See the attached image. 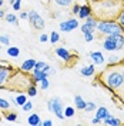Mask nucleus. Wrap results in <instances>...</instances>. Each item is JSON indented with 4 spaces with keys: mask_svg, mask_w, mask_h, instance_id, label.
Masks as SVG:
<instances>
[{
    "mask_svg": "<svg viewBox=\"0 0 124 126\" xmlns=\"http://www.w3.org/2000/svg\"><path fill=\"white\" fill-rule=\"evenodd\" d=\"M123 6L124 0H93L91 10L100 20H116Z\"/></svg>",
    "mask_w": 124,
    "mask_h": 126,
    "instance_id": "1",
    "label": "nucleus"
},
{
    "mask_svg": "<svg viewBox=\"0 0 124 126\" xmlns=\"http://www.w3.org/2000/svg\"><path fill=\"white\" fill-rule=\"evenodd\" d=\"M100 80L111 92H117L120 89V86L123 85V75H121V70L118 67V63L113 64V67H107L100 75Z\"/></svg>",
    "mask_w": 124,
    "mask_h": 126,
    "instance_id": "2",
    "label": "nucleus"
},
{
    "mask_svg": "<svg viewBox=\"0 0 124 126\" xmlns=\"http://www.w3.org/2000/svg\"><path fill=\"white\" fill-rule=\"evenodd\" d=\"M26 73L27 72L20 70V72H17V73H14V75H12L7 82V85L4 87L12 89V90H24V89H29L31 85H34V82H33L34 79H33V76L29 78Z\"/></svg>",
    "mask_w": 124,
    "mask_h": 126,
    "instance_id": "3",
    "label": "nucleus"
},
{
    "mask_svg": "<svg viewBox=\"0 0 124 126\" xmlns=\"http://www.w3.org/2000/svg\"><path fill=\"white\" fill-rule=\"evenodd\" d=\"M97 30L103 34H111V33H124L121 26L116 20H100L97 23Z\"/></svg>",
    "mask_w": 124,
    "mask_h": 126,
    "instance_id": "4",
    "label": "nucleus"
},
{
    "mask_svg": "<svg viewBox=\"0 0 124 126\" xmlns=\"http://www.w3.org/2000/svg\"><path fill=\"white\" fill-rule=\"evenodd\" d=\"M47 108H49V110L51 112V113H54L56 116L59 119H66V116H64V105H63V100L60 99V97H51L49 102H47Z\"/></svg>",
    "mask_w": 124,
    "mask_h": 126,
    "instance_id": "5",
    "label": "nucleus"
},
{
    "mask_svg": "<svg viewBox=\"0 0 124 126\" xmlns=\"http://www.w3.org/2000/svg\"><path fill=\"white\" fill-rule=\"evenodd\" d=\"M29 22H30V24L34 27V29H37V30L44 29V26H46L44 19H43L36 10H30V12H29Z\"/></svg>",
    "mask_w": 124,
    "mask_h": 126,
    "instance_id": "6",
    "label": "nucleus"
},
{
    "mask_svg": "<svg viewBox=\"0 0 124 126\" xmlns=\"http://www.w3.org/2000/svg\"><path fill=\"white\" fill-rule=\"evenodd\" d=\"M97 17L94 15L88 16L87 19H86V23L81 24V27H80V30L83 32V33H93L96 29H97Z\"/></svg>",
    "mask_w": 124,
    "mask_h": 126,
    "instance_id": "7",
    "label": "nucleus"
},
{
    "mask_svg": "<svg viewBox=\"0 0 124 126\" xmlns=\"http://www.w3.org/2000/svg\"><path fill=\"white\" fill-rule=\"evenodd\" d=\"M12 75H13V67L12 66H0V87H4L7 85Z\"/></svg>",
    "mask_w": 124,
    "mask_h": 126,
    "instance_id": "8",
    "label": "nucleus"
},
{
    "mask_svg": "<svg viewBox=\"0 0 124 126\" xmlns=\"http://www.w3.org/2000/svg\"><path fill=\"white\" fill-rule=\"evenodd\" d=\"M59 27H60L62 32L69 33V32L74 30V29L78 27V20L77 19H67V20H64V22H62V23L59 24Z\"/></svg>",
    "mask_w": 124,
    "mask_h": 126,
    "instance_id": "9",
    "label": "nucleus"
},
{
    "mask_svg": "<svg viewBox=\"0 0 124 126\" xmlns=\"http://www.w3.org/2000/svg\"><path fill=\"white\" fill-rule=\"evenodd\" d=\"M106 37H109L114 43L116 50H120L124 47V33H111V34H107Z\"/></svg>",
    "mask_w": 124,
    "mask_h": 126,
    "instance_id": "10",
    "label": "nucleus"
},
{
    "mask_svg": "<svg viewBox=\"0 0 124 126\" xmlns=\"http://www.w3.org/2000/svg\"><path fill=\"white\" fill-rule=\"evenodd\" d=\"M56 55L59 56L63 62H69L70 59H71V53H70L66 47H57L56 49Z\"/></svg>",
    "mask_w": 124,
    "mask_h": 126,
    "instance_id": "11",
    "label": "nucleus"
},
{
    "mask_svg": "<svg viewBox=\"0 0 124 126\" xmlns=\"http://www.w3.org/2000/svg\"><path fill=\"white\" fill-rule=\"evenodd\" d=\"M49 72H44V70H40V69H33V79H34V83L36 82H41L43 79H47L49 78Z\"/></svg>",
    "mask_w": 124,
    "mask_h": 126,
    "instance_id": "12",
    "label": "nucleus"
},
{
    "mask_svg": "<svg viewBox=\"0 0 124 126\" xmlns=\"http://www.w3.org/2000/svg\"><path fill=\"white\" fill-rule=\"evenodd\" d=\"M36 63H37L36 59H26V60L22 63V66H20V70H23V72L33 70V69H34V66H36Z\"/></svg>",
    "mask_w": 124,
    "mask_h": 126,
    "instance_id": "13",
    "label": "nucleus"
},
{
    "mask_svg": "<svg viewBox=\"0 0 124 126\" xmlns=\"http://www.w3.org/2000/svg\"><path fill=\"white\" fill-rule=\"evenodd\" d=\"M93 15V10H91V6L90 4H83L80 6V12H78V17L80 19H87L88 16Z\"/></svg>",
    "mask_w": 124,
    "mask_h": 126,
    "instance_id": "14",
    "label": "nucleus"
},
{
    "mask_svg": "<svg viewBox=\"0 0 124 126\" xmlns=\"http://www.w3.org/2000/svg\"><path fill=\"white\" fill-rule=\"evenodd\" d=\"M90 59H93L94 64H104L106 63V57L101 52H91L90 53Z\"/></svg>",
    "mask_w": 124,
    "mask_h": 126,
    "instance_id": "15",
    "label": "nucleus"
},
{
    "mask_svg": "<svg viewBox=\"0 0 124 126\" xmlns=\"http://www.w3.org/2000/svg\"><path fill=\"white\" fill-rule=\"evenodd\" d=\"M81 76H84V78H90V76H94V73H96V69H94V64H88V66H84V67H81Z\"/></svg>",
    "mask_w": 124,
    "mask_h": 126,
    "instance_id": "16",
    "label": "nucleus"
},
{
    "mask_svg": "<svg viewBox=\"0 0 124 126\" xmlns=\"http://www.w3.org/2000/svg\"><path fill=\"white\" fill-rule=\"evenodd\" d=\"M73 0H51V4L54 7H60V9H67L71 6Z\"/></svg>",
    "mask_w": 124,
    "mask_h": 126,
    "instance_id": "17",
    "label": "nucleus"
},
{
    "mask_svg": "<svg viewBox=\"0 0 124 126\" xmlns=\"http://www.w3.org/2000/svg\"><path fill=\"white\" fill-rule=\"evenodd\" d=\"M123 122L120 120V119H117L114 118V116H111V115H109L107 118L104 119V125H110V126H118V125H121Z\"/></svg>",
    "mask_w": 124,
    "mask_h": 126,
    "instance_id": "18",
    "label": "nucleus"
},
{
    "mask_svg": "<svg viewBox=\"0 0 124 126\" xmlns=\"http://www.w3.org/2000/svg\"><path fill=\"white\" fill-rule=\"evenodd\" d=\"M109 110H107V108H104V106H101V108H99L97 109V112H96V118L100 119V120H104V119L109 116Z\"/></svg>",
    "mask_w": 124,
    "mask_h": 126,
    "instance_id": "19",
    "label": "nucleus"
},
{
    "mask_svg": "<svg viewBox=\"0 0 124 126\" xmlns=\"http://www.w3.org/2000/svg\"><path fill=\"white\" fill-rule=\"evenodd\" d=\"M27 123H29V125H33V126L41 125V120H40V116L37 115V113H31L30 116L27 118Z\"/></svg>",
    "mask_w": 124,
    "mask_h": 126,
    "instance_id": "20",
    "label": "nucleus"
},
{
    "mask_svg": "<svg viewBox=\"0 0 124 126\" xmlns=\"http://www.w3.org/2000/svg\"><path fill=\"white\" fill-rule=\"evenodd\" d=\"M86 103H87V102H86L81 96H78V94H76V96H74V105H76V108H77L78 110H84Z\"/></svg>",
    "mask_w": 124,
    "mask_h": 126,
    "instance_id": "21",
    "label": "nucleus"
},
{
    "mask_svg": "<svg viewBox=\"0 0 124 126\" xmlns=\"http://www.w3.org/2000/svg\"><path fill=\"white\" fill-rule=\"evenodd\" d=\"M34 69H40V70H44V72H49V73H53V69H51V66L46 62H37L36 63V66H34Z\"/></svg>",
    "mask_w": 124,
    "mask_h": 126,
    "instance_id": "22",
    "label": "nucleus"
},
{
    "mask_svg": "<svg viewBox=\"0 0 124 126\" xmlns=\"http://www.w3.org/2000/svg\"><path fill=\"white\" fill-rule=\"evenodd\" d=\"M118 67H120V70H121V75H123V85L120 86V89L117 90L116 93L118 94V96H120V97H121V99L124 100V64L118 63Z\"/></svg>",
    "mask_w": 124,
    "mask_h": 126,
    "instance_id": "23",
    "label": "nucleus"
},
{
    "mask_svg": "<svg viewBox=\"0 0 124 126\" xmlns=\"http://www.w3.org/2000/svg\"><path fill=\"white\" fill-rule=\"evenodd\" d=\"M4 19H6V22L14 24V26H17V24H19V19H17V16L13 15V13H7V15L4 16Z\"/></svg>",
    "mask_w": 124,
    "mask_h": 126,
    "instance_id": "24",
    "label": "nucleus"
},
{
    "mask_svg": "<svg viewBox=\"0 0 124 126\" xmlns=\"http://www.w3.org/2000/svg\"><path fill=\"white\" fill-rule=\"evenodd\" d=\"M7 55L10 57H17L20 55V50H19V47H7Z\"/></svg>",
    "mask_w": 124,
    "mask_h": 126,
    "instance_id": "25",
    "label": "nucleus"
},
{
    "mask_svg": "<svg viewBox=\"0 0 124 126\" xmlns=\"http://www.w3.org/2000/svg\"><path fill=\"white\" fill-rule=\"evenodd\" d=\"M74 113H76V109L74 108H71V106H66L64 108V116L66 118H73Z\"/></svg>",
    "mask_w": 124,
    "mask_h": 126,
    "instance_id": "26",
    "label": "nucleus"
},
{
    "mask_svg": "<svg viewBox=\"0 0 124 126\" xmlns=\"http://www.w3.org/2000/svg\"><path fill=\"white\" fill-rule=\"evenodd\" d=\"M14 102H16V105H19V106H23L24 103L27 102V97H26L24 94H19V96L14 97Z\"/></svg>",
    "mask_w": 124,
    "mask_h": 126,
    "instance_id": "27",
    "label": "nucleus"
},
{
    "mask_svg": "<svg viewBox=\"0 0 124 126\" xmlns=\"http://www.w3.org/2000/svg\"><path fill=\"white\" fill-rule=\"evenodd\" d=\"M117 23L121 26V29L124 30V6L123 9H121V12H120V15H118V17H117Z\"/></svg>",
    "mask_w": 124,
    "mask_h": 126,
    "instance_id": "28",
    "label": "nucleus"
},
{
    "mask_svg": "<svg viewBox=\"0 0 124 126\" xmlns=\"http://www.w3.org/2000/svg\"><path fill=\"white\" fill-rule=\"evenodd\" d=\"M59 40H60V34H59L57 32H51V34H50V42H51L53 45H56Z\"/></svg>",
    "mask_w": 124,
    "mask_h": 126,
    "instance_id": "29",
    "label": "nucleus"
},
{
    "mask_svg": "<svg viewBox=\"0 0 124 126\" xmlns=\"http://www.w3.org/2000/svg\"><path fill=\"white\" fill-rule=\"evenodd\" d=\"M107 62H109L110 64H117V63H120V57H118V56H114V55H111V56H109V59H107Z\"/></svg>",
    "mask_w": 124,
    "mask_h": 126,
    "instance_id": "30",
    "label": "nucleus"
},
{
    "mask_svg": "<svg viewBox=\"0 0 124 126\" xmlns=\"http://www.w3.org/2000/svg\"><path fill=\"white\" fill-rule=\"evenodd\" d=\"M27 94H29V96H33V97H34V96L37 94V87L34 86V85H31V86L29 87V89H27Z\"/></svg>",
    "mask_w": 124,
    "mask_h": 126,
    "instance_id": "31",
    "label": "nucleus"
},
{
    "mask_svg": "<svg viewBox=\"0 0 124 126\" xmlns=\"http://www.w3.org/2000/svg\"><path fill=\"white\" fill-rule=\"evenodd\" d=\"M94 109H96V103L94 102H87L86 103V108H84L86 112H91V110H94Z\"/></svg>",
    "mask_w": 124,
    "mask_h": 126,
    "instance_id": "32",
    "label": "nucleus"
},
{
    "mask_svg": "<svg viewBox=\"0 0 124 126\" xmlns=\"http://www.w3.org/2000/svg\"><path fill=\"white\" fill-rule=\"evenodd\" d=\"M0 43H1V45H6V46H9V45H10V39H9L7 34L0 36Z\"/></svg>",
    "mask_w": 124,
    "mask_h": 126,
    "instance_id": "33",
    "label": "nucleus"
},
{
    "mask_svg": "<svg viewBox=\"0 0 124 126\" xmlns=\"http://www.w3.org/2000/svg\"><path fill=\"white\" fill-rule=\"evenodd\" d=\"M50 86V83H49V79H43L41 82H40V87L43 89V90H47Z\"/></svg>",
    "mask_w": 124,
    "mask_h": 126,
    "instance_id": "34",
    "label": "nucleus"
},
{
    "mask_svg": "<svg viewBox=\"0 0 124 126\" xmlns=\"http://www.w3.org/2000/svg\"><path fill=\"white\" fill-rule=\"evenodd\" d=\"M9 108H10V103L0 97V109H9Z\"/></svg>",
    "mask_w": 124,
    "mask_h": 126,
    "instance_id": "35",
    "label": "nucleus"
},
{
    "mask_svg": "<svg viewBox=\"0 0 124 126\" xmlns=\"http://www.w3.org/2000/svg\"><path fill=\"white\" fill-rule=\"evenodd\" d=\"M22 108H23V110L24 112H30L31 109H33V103L31 102H29V100H27V102L24 103L23 106H22Z\"/></svg>",
    "mask_w": 124,
    "mask_h": 126,
    "instance_id": "36",
    "label": "nucleus"
},
{
    "mask_svg": "<svg viewBox=\"0 0 124 126\" xmlns=\"http://www.w3.org/2000/svg\"><path fill=\"white\" fill-rule=\"evenodd\" d=\"M16 119H17V115H16V113H13V112L6 115V120H9V122H14Z\"/></svg>",
    "mask_w": 124,
    "mask_h": 126,
    "instance_id": "37",
    "label": "nucleus"
},
{
    "mask_svg": "<svg viewBox=\"0 0 124 126\" xmlns=\"http://www.w3.org/2000/svg\"><path fill=\"white\" fill-rule=\"evenodd\" d=\"M39 40L41 42V43H46V42H49V40H50V36H49V34H46V33H43V34H40Z\"/></svg>",
    "mask_w": 124,
    "mask_h": 126,
    "instance_id": "38",
    "label": "nucleus"
},
{
    "mask_svg": "<svg viewBox=\"0 0 124 126\" xmlns=\"http://www.w3.org/2000/svg\"><path fill=\"white\" fill-rule=\"evenodd\" d=\"M84 40H86V42H88V43H90V42H93V40H94V34H93V33H84Z\"/></svg>",
    "mask_w": 124,
    "mask_h": 126,
    "instance_id": "39",
    "label": "nucleus"
},
{
    "mask_svg": "<svg viewBox=\"0 0 124 126\" xmlns=\"http://www.w3.org/2000/svg\"><path fill=\"white\" fill-rule=\"evenodd\" d=\"M12 6H13V10L19 12V10H20V7H22V1H16V0H14V3H13Z\"/></svg>",
    "mask_w": 124,
    "mask_h": 126,
    "instance_id": "40",
    "label": "nucleus"
},
{
    "mask_svg": "<svg viewBox=\"0 0 124 126\" xmlns=\"http://www.w3.org/2000/svg\"><path fill=\"white\" fill-rule=\"evenodd\" d=\"M20 19L22 20H29V12H22L20 13Z\"/></svg>",
    "mask_w": 124,
    "mask_h": 126,
    "instance_id": "41",
    "label": "nucleus"
},
{
    "mask_svg": "<svg viewBox=\"0 0 124 126\" xmlns=\"http://www.w3.org/2000/svg\"><path fill=\"white\" fill-rule=\"evenodd\" d=\"M78 12H80V6L78 4H74L73 6V15H78Z\"/></svg>",
    "mask_w": 124,
    "mask_h": 126,
    "instance_id": "42",
    "label": "nucleus"
},
{
    "mask_svg": "<svg viewBox=\"0 0 124 126\" xmlns=\"http://www.w3.org/2000/svg\"><path fill=\"white\" fill-rule=\"evenodd\" d=\"M41 125L43 126H51L53 122H51V120H44V122H41Z\"/></svg>",
    "mask_w": 124,
    "mask_h": 126,
    "instance_id": "43",
    "label": "nucleus"
},
{
    "mask_svg": "<svg viewBox=\"0 0 124 126\" xmlns=\"http://www.w3.org/2000/svg\"><path fill=\"white\" fill-rule=\"evenodd\" d=\"M100 122H101V120H100V119H97V118H94L93 120H91V123H93V125H97V123H100Z\"/></svg>",
    "mask_w": 124,
    "mask_h": 126,
    "instance_id": "44",
    "label": "nucleus"
},
{
    "mask_svg": "<svg viewBox=\"0 0 124 126\" xmlns=\"http://www.w3.org/2000/svg\"><path fill=\"white\" fill-rule=\"evenodd\" d=\"M4 16H6V13H4V12H3V10H0V19H3V17H4Z\"/></svg>",
    "mask_w": 124,
    "mask_h": 126,
    "instance_id": "45",
    "label": "nucleus"
},
{
    "mask_svg": "<svg viewBox=\"0 0 124 126\" xmlns=\"http://www.w3.org/2000/svg\"><path fill=\"white\" fill-rule=\"evenodd\" d=\"M3 3H4V1H3V0H0V7L3 6Z\"/></svg>",
    "mask_w": 124,
    "mask_h": 126,
    "instance_id": "46",
    "label": "nucleus"
}]
</instances>
